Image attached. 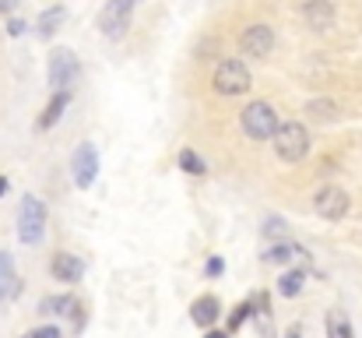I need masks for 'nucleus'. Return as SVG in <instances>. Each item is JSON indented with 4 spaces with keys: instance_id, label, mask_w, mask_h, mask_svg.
<instances>
[{
    "instance_id": "obj_1",
    "label": "nucleus",
    "mask_w": 362,
    "mask_h": 338,
    "mask_svg": "<svg viewBox=\"0 0 362 338\" xmlns=\"http://www.w3.org/2000/svg\"><path fill=\"white\" fill-rule=\"evenodd\" d=\"M274 152H278L281 162H303L310 155V130L299 120L278 123V130H274Z\"/></svg>"
},
{
    "instance_id": "obj_2",
    "label": "nucleus",
    "mask_w": 362,
    "mask_h": 338,
    "mask_svg": "<svg viewBox=\"0 0 362 338\" xmlns=\"http://www.w3.org/2000/svg\"><path fill=\"white\" fill-rule=\"evenodd\" d=\"M240 123H243V130H246V137L267 141V137H274V130H278V113H274L271 103L257 99V103H246Z\"/></svg>"
},
{
    "instance_id": "obj_3",
    "label": "nucleus",
    "mask_w": 362,
    "mask_h": 338,
    "mask_svg": "<svg viewBox=\"0 0 362 338\" xmlns=\"http://www.w3.org/2000/svg\"><path fill=\"white\" fill-rule=\"evenodd\" d=\"M250 67L243 64V60H236V57H229V60H222L218 67H215V74H211V85H215V92L218 96H243L246 89H250Z\"/></svg>"
},
{
    "instance_id": "obj_4",
    "label": "nucleus",
    "mask_w": 362,
    "mask_h": 338,
    "mask_svg": "<svg viewBox=\"0 0 362 338\" xmlns=\"http://www.w3.org/2000/svg\"><path fill=\"white\" fill-rule=\"evenodd\" d=\"M42 232H46V205L28 194L21 201V212H18V240L25 247H35L42 240Z\"/></svg>"
},
{
    "instance_id": "obj_5",
    "label": "nucleus",
    "mask_w": 362,
    "mask_h": 338,
    "mask_svg": "<svg viewBox=\"0 0 362 338\" xmlns=\"http://www.w3.org/2000/svg\"><path fill=\"white\" fill-rule=\"evenodd\" d=\"M78 74H81V67H78L74 50L57 46L49 53V85H53V92H71L74 81H78Z\"/></svg>"
},
{
    "instance_id": "obj_6",
    "label": "nucleus",
    "mask_w": 362,
    "mask_h": 338,
    "mask_svg": "<svg viewBox=\"0 0 362 338\" xmlns=\"http://www.w3.org/2000/svg\"><path fill=\"white\" fill-rule=\"evenodd\" d=\"M349 208H352V198H349V191H341V187H320L317 191V198H313V212L320 215V219H327V222H341L345 215H349Z\"/></svg>"
},
{
    "instance_id": "obj_7",
    "label": "nucleus",
    "mask_w": 362,
    "mask_h": 338,
    "mask_svg": "<svg viewBox=\"0 0 362 338\" xmlns=\"http://www.w3.org/2000/svg\"><path fill=\"white\" fill-rule=\"evenodd\" d=\"M130 11H134V0H106L103 14H99V25H103V35L110 39H120L130 25Z\"/></svg>"
},
{
    "instance_id": "obj_8",
    "label": "nucleus",
    "mask_w": 362,
    "mask_h": 338,
    "mask_svg": "<svg viewBox=\"0 0 362 338\" xmlns=\"http://www.w3.org/2000/svg\"><path fill=\"white\" fill-rule=\"evenodd\" d=\"M74 184L85 191V187H92L95 184V176H99V152H95V145L92 141H85V145H78V152H74Z\"/></svg>"
},
{
    "instance_id": "obj_9",
    "label": "nucleus",
    "mask_w": 362,
    "mask_h": 338,
    "mask_svg": "<svg viewBox=\"0 0 362 338\" xmlns=\"http://www.w3.org/2000/svg\"><path fill=\"white\" fill-rule=\"evenodd\" d=\"M240 50L246 57L264 60V57L274 50V28H267V25H250V28L240 35Z\"/></svg>"
},
{
    "instance_id": "obj_10",
    "label": "nucleus",
    "mask_w": 362,
    "mask_h": 338,
    "mask_svg": "<svg viewBox=\"0 0 362 338\" xmlns=\"http://www.w3.org/2000/svg\"><path fill=\"white\" fill-rule=\"evenodd\" d=\"M303 18L313 32H327L334 21V4L331 0H306L303 4Z\"/></svg>"
},
{
    "instance_id": "obj_11",
    "label": "nucleus",
    "mask_w": 362,
    "mask_h": 338,
    "mask_svg": "<svg viewBox=\"0 0 362 338\" xmlns=\"http://www.w3.org/2000/svg\"><path fill=\"white\" fill-rule=\"evenodd\" d=\"M218 314H222L218 296H201V300H194V307H190V321H194L197 328H211V325L218 321Z\"/></svg>"
},
{
    "instance_id": "obj_12",
    "label": "nucleus",
    "mask_w": 362,
    "mask_h": 338,
    "mask_svg": "<svg viewBox=\"0 0 362 338\" xmlns=\"http://www.w3.org/2000/svg\"><path fill=\"white\" fill-rule=\"evenodd\" d=\"M49 271H53L57 282H78V278L85 275V264H81L74 254H57L53 264H49Z\"/></svg>"
},
{
    "instance_id": "obj_13",
    "label": "nucleus",
    "mask_w": 362,
    "mask_h": 338,
    "mask_svg": "<svg viewBox=\"0 0 362 338\" xmlns=\"http://www.w3.org/2000/svg\"><path fill=\"white\" fill-rule=\"evenodd\" d=\"M71 106V92H57L53 99H49V106L42 110V116H39V130H49L60 116H64V110Z\"/></svg>"
},
{
    "instance_id": "obj_14",
    "label": "nucleus",
    "mask_w": 362,
    "mask_h": 338,
    "mask_svg": "<svg viewBox=\"0 0 362 338\" xmlns=\"http://www.w3.org/2000/svg\"><path fill=\"white\" fill-rule=\"evenodd\" d=\"M303 286H306V271H303V268L285 271V275L278 278V293H281V296H299V293H303Z\"/></svg>"
},
{
    "instance_id": "obj_15",
    "label": "nucleus",
    "mask_w": 362,
    "mask_h": 338,
    "mask_svg": "<svg viewBox=\"0 0 362 338\" xmlns=\"http://www.w3.org/2000/svg\"><path fill=\"white\" fill-rule=\"evenodd\" d=\"M64 18H67V11H64V7H49V11H42V14H39V35H46V39H49V35L64 25Z\"/></svg>"
},
{
    "instance_id": "obj_16",
    "label": "nucleus",
    "mask_w": 362,
    "mask_h": 338,
    "mask_svg": "<svg viewBox=\"0 0 362 338\" xmlns=\"http://www.w3.org/2000/svg\"><path fill=\"white\" fill-rule=\"evenodd\" d=\"M299 254H306V250H299V247H292V243H274V247L264 254V261H267V264H288V261H296Z\"/></svg>"
},
{
    "instance_id": "obj_17",
    "label": "nucleus",
    "mask_w": 362,
    "mask_h": 338,
    "mask_svg": "<svg viewBox=\"0 0 362 338\" xmlns=\"http://www.w3.org/2000/svg\"><path fill=\"white\" fill-rule=\"evenodd\" d=\"M327 338H356L349 317H345L341 310H331V314H327Z\"/></svg>"
},
{
    "instance_id": "obj_18",
    "label": "nucleus",
    "mask_w": 362,
    "mask_h": 338,
    "mask_svg": "<svg viewBox=\"0 0 362 338\" xmlns=\"http://www.w3.org/2000/svg\"><path fill=\"white\" fill-rule=\"evenodd\" d=\"M180 169H183V173H190V176H204V173H208L204 159H201L194 148H183V152H180Z\"/></svg>"
},
{
    "instance_id": "obj_19",
    "label": "nucleus",
    "mask_w": 362,
    "mask_h": 338,
    "mask_svg": "<svg viewBox=\"0 0 362 338\" xmlns=\"http://www.w3.org/2000/svg\"><path fill=\"white\" fill-rule=\"evenodd\" d=\"M78 303H74V296H46L42 303H39V310L42 314H71Z\"/></svg>"
},
{
    "instance_id": "obj_20",
    "label": "nucleus",
    "mask_w": 362,
    "mask_h": 338,
    "mask_svg": "<svg viewBox=\"0 0 362 338\" xmlns=\"http://www.w3.org/2000/svg\"><path fill=\"white\" fill-rule=\"evenodd\" d=\"M18 286H14V264H11V254H0V296H11Z\"/></svg>"
},
{
    "instance_id": "obj_21",
    "label": "nucleus",
    "mask_w": 362,
    "mask_h": 338,
    "mask_svg": "<svg viewBox=\"0 0 362 338\" xmlns=\"http://www.w3.org/2000/svg\"><path fill=\"white\" fill-rule=\"evenodd\" d=\"M306 110H310L313 120H334V116H338V106H334L331 99H313Z\"/></svg>"
},
{
    "instance_id": "obj_22",
    "label": "nucleus",
    "mask_w": 362,
    "mask_h": 338,
    "mask_svg": "<svg viewBox=\"0 0 362 338\" xmlns=\"http://www.w3.org/2000/svg\"><path fill=\"white\" fill-rule=\"evenodd\" d=\"M246 317H250V303H243V307H236V314H233V321H229V328L236 332V328H240V325H243V321H246Z\"/></svg>"
},
{
    "instance_id": "obj_23",
    "label": "nucleus",
    "mask_w": 362,
    "mask_h": 338,
    "mask_svg": "<svg viewBox=\"0 0 362 338\" xmlns=\"http://www.w3.org/2000/svg\"><path fill=\"white\" fill-rule=\"evenodd\" d=\"M264 232H267V236H285V222H281V219H267V222H264Z\"/></svg>"
},
{
    "instance_id": "obj_24",
    "label": "nucleus",
    "mask_w": 362,
    "mask_h": 338,
    "mask_svg": "<svg viewBox=\"0 0 362 338\" xmlns=\"http://www.w3.org/2000/svg\"><path fill=\"white\" fill-rule=\"evenodd\" d=\"M222 271H226V261L222 257H211L208 261V275H222Z\"/></svg>"
},
{
    "instance_id": "obj_25",
    "label": "nucleus",
    "mask_w": 362,
    "mask_h": 338,
    "mask_svg": "<svg viewBox=\"0 0 362 338\" xmlns=\"http://www.w3.org/2000/svg\"><path fill=\"white\" fill-rule=\"evenodd\" d=\"M28 338H60V328H39V332H32Z\"/></svg>"
},
{
    "instance_id": "obj_26",
    "label": "nucleus",
    "mask_w": 362,
    "mask_h": 338,
    "mask_svg": "<svg viewBox=\"0 0 362 338\" xmlns=\"http://www.w3.org/2000/svg\"><path fill=\"white\" fill-rule=\"evenodd\" d=\"M7 32H11V35H21V32H25V21H21V18H11V21H7Z\"/></svg>"
},
{
    "instance_id": "obj_27",
    "label": "nucleus",
    "mask_w": 362,
    "mask_h": 338,
    "mask_svg": "<svg viewBox=\"0 0 362 338\" xmlns=\"http://www.w3.org/2000/svg\"><path fill=\"white\" fill-rule=\"evenodd\" d=\"M14 4H18V0H0V14H11V11H14Z\"/></svg>"
},
{
    "instance_id": "obj_28",
    "label": "nucleus",
    "mask_w": 362,
    "mask_h": 338,
    "mask_svg": "<svg viewBox=\"0 0 362 338\" xmlns=\"http://www.w3.org/2000/svg\"><path fill=\"white\" fill-rule=\"evenodd\" d=\"M204 338H229V332H211V328H208V335Z\"/></svg>"
},
{
    "instance_id": "obj_29",
    "label": "nucleus",
    "mask_w": 362,
    "mask_h": 338,
    "mask_svg": "<svg viewBox=\"0 0 362 338\" xmlns=\"http://www.w3.org/2000/svg\"><path fill=\"white\" fill-rule=\"evenodd\" d=\"M4 191H7V176H0V198H4Z\"/></svg>"
},
{
    "instance_id": "obj_30",
    "label": "nucleus",
    "mask_w": 362,
    "mask_h": 338,
    "mask_svg": "<svg viewBox=\"0 0 362 338\" xmlns=\"http://www.w3.org/2000/svg\"><path fill=\"white\" fill-rule=\"evenodd\" d=\"M285 338H303V335H299V328H292V332H288Z\"/></svg>"
},
{
    "instance_id": "obj_31",
    "label": "nucleus",
    "mask_w": 362,
    "mask_h": 338,
    "mask_svg": "<svg viewBox=\"0 0 362 338\" xmlns=\"http://www.w3.org/2000/svg\"><path fill=\"white\" fill-rule=\"evenodd\" d=\"M134 4H137V0H134Z\"/></svg>"
}]
</instances>
